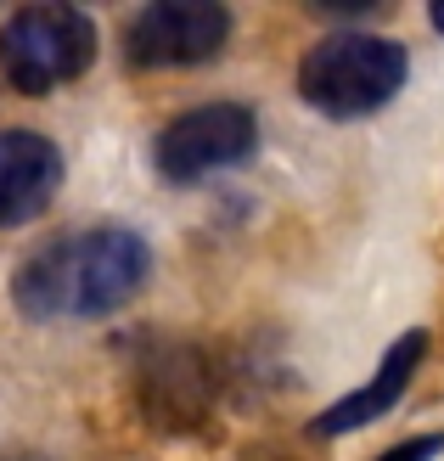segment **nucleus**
<instances>
[{"label": "nucleus", "instance_id": "1", "mask_svg": "<svg viewBox=\"0 0 444 461\" xmlns=\"http://www.w3.org/2000/svg\"><path fill=\"white\" fill-rule=\"evenodd\" d=\"M147 270H152V248L124 225H102L40 248L17 270L12 293L17 310L34 321H90L124 310L147 287Z\"/></svg>", "mask_w": 444, "mask_h": 461}, {"label": "nucleus", "instance_id": "2", "mask_svg": "<svg viewBox=\"0 0 444 461\" xmlns=\"http://www.w3.org/2000/svg\"><path fill=\"white\" fill-rule=\"evenodd\" d=\"M405 85V45L383 34H326L298 62V96L326 119H366Z\"/></svg>", "mask_w": 444, "mask_h": 461}, {"label": "nucleus", "instance_id": "3", "mask_svg": "<svg viewBox=\"0 0 444 461\" xmlns=\"http://www.w3.org/2000/svg\"><path fill=\"white\" fill-rule=\"evenodd\" d=\"M96 62V23L79 6H23L0 29V74L23 96H51Z\"/></svg>", "mask_w": 444, "mask_h": 461}, {"label": "nucleus", "instance_id": "4", "mask_svg": "<svg viewBox=\"0 0 444 461\" xmlns=\"http://www.w3.org/2000/svg\"><path fill=\"white\" fill-rule=\"evenodd\" d=\"M259 147V119L237 102H208L180 113L175 124H163L158 147H152V164L163 180L175 186H192V180L214 175V169H237L253 158Z\"/></svg>", "mask_w": 444, "mask_h": 461}, {"label": "nucleus", "instance_id": "5", "mask_svg": "<svg viewBox=\"0 0 444 461\" xmlns=\"http://www.w3.org/2000/svg\"><path fill=\"white\" fill-rule=\"evenodd\" d=\"M231 40V12L214 0H158L141 6L124 29V57L135 68H192L220 57Z\"/></svg>", "mask_w": 444, "mask_h": 461}, {"label": "nucleus", "instance_id": "6", "mask_svg": "<svg viewBox=\"0 0 444 461\" xmlns=\"http://www.w3.org/2000/svg\"><path fill=\"white\" fill-rule=\"evenodd\" d=\"M62 186V152L40 130H0V230L29 225Z\"/></svg>", "mask_w": 444, "mask_h": 461}, {"label": "nucleus", "instance_id": "7", "mask_svg": "<svg viewBox=\"0 0 444 461\" xmlns=\"http://www.w3.org/2000/svg\"><path fill=\"white\" fill-rule=\"evenodd\" d=\"M422 349H428V338L422 332H405L394 349L383 355V366H377V377H371L366 388H355V394H343L332 411H321V417L310 422V433H355V428H366V422H377L383 411L405 394V383H411V372H416V360H422Z\"/></svg>", "mask_w": 444, "mask_h": 461}, {"label": "nucleus", "instance_id": "8", "mask_svg": "<svg viewBox=\"0 0 444 461\" xmlns=\"http://www.w3.org/2000/svg\"><path fill=\"white\" fill-rule=\"evenodd\" d=\"M444 450V433H433V439H411V445H400V450H388L383 461H428V456H439Z\"/></svg>", "mask_w": 444, "mask_h": 461}, {"label": "nucleus", "instance_id": "9", "mask_svg": "<svg viewBox=\"0 0 444 461\" xmlns=\"http://www.w3.org/2000/svg\"><path fill=\"white\" fill-rule=\"evenodd\" d=\"M433 29L444 34V0H439V6H433Z\"/></svg>", "mask_w": 444, "mask_h": 461}]
</instances>
